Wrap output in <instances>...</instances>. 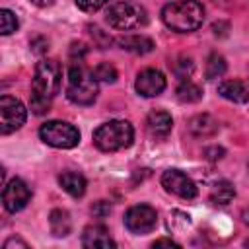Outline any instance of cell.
Returning a JSON list of instances; mask_svg holds the SVG:
<instances>
[{"label":"cell","instance_id":"33","mask_svg":"<svg viewBox=\"0 0 249 249\" xmlns=\"http://www.w3.org/2000/svg\"><path fill=\"white\" fill-rule=\"evenodd\" d=\"M161 245H167V247H179V243L177 241H173V239H156L154 241V247H161Z\"/></svg>","mask_w":249,"mask_h":249},{"label":"cell","instance_id":"11","mask_svg":"<svg viewBox=\"0 0 249 249\" xmlns=\"http://www.w3.org/2000/svg\"><path fill=\"white\" fill-rule=\"evenodd\" d=\"M167 82H165V76L156 70V68H144L142 72H138L136 76V82H134V88L140 95L144 97H156L160 95L163 89H165Z\"/></svg>","mask_w":249,"mask_h":249},{"label":"cell","instance_id":"15","mask_svg":"<svg viewBox=\"0 0 249 249\" xmlns=\"http://www.w3.org/2000/svg\"><path fill=\"white\" fill-rule=\"evenodd\" d=\"M146 126H148L152 136L165 138L173 128V119L167 111H152L146 119Z\"/></svg>","mask_w":249,"mask_h":249},{"label":"cell","instance_id":"27","mask_svg":"<svg viewBox=\"0 0 249 249\" xmlns=\"http://www.w3.org/2000/svg\"><path fill=\"white\" fill-rule=\"evenodd\" d=\"M31 111L35 115H45L49 109H51V99H43V97H37V95H31Z\"/></svg>","mask_w":249,"mask_h":249},{"label":"cell","instance_id":"31","mask_svg":"<svg viewBox=\"0 0 249 249\" xmlns=\"http://www.w3.org/2000/svg\"><path fill=\"white\" fill-rule=\"evenodd\" d=\"M204 156H206L208 160H220V158L224 156V148H220V146L206 148V150H204Z\"/></svg>","mask_w":249,"mask_h":249},{"label":"cell","instance_id":"4","mask_svg":"<svg viewBox=\"0 0 249 249\" xmlns=\"http://www.w3.org/2000/svg\"><path fill=\"white\" fill-rule=\"evenodd\" d=\"M105 21L119 31H132V29H140L148 23V14L144 10V6H140L138 2H130V0H123V2H113L107 12H105Z\"/></svg>","mask_w":249,"mask_h":249},{"label":"cell","instance_id":"8","mask_svg":"<svg viewBox=\"0 0 249 249\" xmlns=\"http://www.w3.org/2000/svg\"><path fill=\"white\" fill-rule=\"evenodd\" d=\"M158 224V214L150 204H134L124 212V226L130 233H150Z\"/></svg>","mask_w":249,"mask_h":249},{"label":"cell","instance_id":"22","mask_svg":"<svg viewBox=\"0 0 249 249\" xmlns=\"http://www.w3.org/2000/svg\"><path fill=\"white\" fill-rule=\"evenodd\" d=\"M91 72H93V78H95L97 82H103V84H113V82H117V78H119L117 68H115L111 62H99Z\"/></svg>","mask_w":249,"mask_h":249},{"label":"cell","instance_id":"10","mask_svg":"<svg viewBox=\"0 0 249 249\" xmlns=\"http://www.w3.org/2000/svg\"><path fill=\"white\" fill-rule=\"evenodd\" d=\"M29 200H31V189L23 179L16 177L10 183H6L4 193H2V202L8 212L14 214V212L23 210Z\"/></svg>","mask_w":249,"mask_h":249},{"label":"cell","instance_id":"28","mask_svg":"<svg viewBox=\"0 0 249 249\" xmlns=\"http://www.w3.org/2000/svg\"><path fill=\"white\" fill-rule=\"evenodd\" d=\"M91 212H93V216H97V218H105V216H109V212H111V204H109L107 200H97V202L91 204Z\"/></svg>","mask_w":249,"mask_h":249},{"label":"cell","instance_id":"30","mask_svg":"<svg viewBox=\"0 0 249 249\" xmlns=\"http://www.w3.org/2000/svg\"><path fill=\"white\" fill-rule=\"evenodd\" d=\"M31 47H33L35 53H45V51L49 49V41L43 39V37H37V39L31 41Z\"/></svg>","mask_w":249,"mask_h":249},{"label":"cell","instance_id":"20","mask_svg":"<svg viewBox=\"0 0 249 249\" xmlns=\"http://www.w3.org/2000/svg\"><path fill=\"white\" fill-rule=\"evenodd\" d=\"M233 196H235V187L230 181L222 179V181L212 185V191H210V200L212 202H216V204H230L233 200Z\"/></svg>","mask_w":249,"mask_h":249},{"label":"cell","instance_id":"9","mask_svg":"<svg viewBox=\"0 0 249 249\" xmlns=\"http://www.w3.org/2000/svg\"><path fill=\"white\" fill-rule=\"evenodd\" d=\"M161 187L175 195V196H181V198H195L198 195V189L195 185V181L183 173L181 169H167L161 173Z\"/></svg>","mask_w":249,"mask_h":249},{"label":"cell","instance_id":"23","mask_svg":"<svg viewBox=\"0 0 249 249\" xmlns=\"http://www.w3.org/2000/svg\"><path fill=\"white\" fill-rule=\"evenodd\" d=\"M18 25H19V21H18L16 14L12 10H8V8H2L0 10V33L2 35H10V33H14L18 29Z\"/></svg>","mask_w":249,"mask_h":249},{"label":"cell","instance_id":"17","mask_svg":"<svg viewBox=\"0 0 249 249\" xmlns=\"http://www.w3.org/2000/svg\"><path fill=\"white\" fill-rule=\"evenodd\" d=\"M58 183H60V187L70 195V196H74V198H80V196H84V193H86V177L82 175V173H78V171H64V173H60L58 175Z\"/></svg>","mask_w":249,"mask_h":249},{"label":"cell","instance_id":"25","mask_svg":"<svg viewBox=\"0 0 249 249\" xmlns=\"http://www.w3.org/2000/svg\"><path fill=\"white\" fill-rule=\"evenodd\" d=\"M88 29H89V35L93 37V41H95V45H97L99 49H107V47L113 43V39H111L107 33H103L101 27H97V25H89Z\"/></svg>","mask_w":249,"mask_h":249},{"label":"cell","instance_id":"13","mask_svg":"<svg viewBox=\"0 0 249 249\" xmlns=\"http://www.w3.org/2000/svg\"><path fill=\"white\" fill-rule=\"evenodd\" d=\"M117 45L128 53H134V54H148L156 47L154 41L142 33H126V35L117 39Z\"/></svg>","mask_w":249,"mask_h":249},{"label":"cell","instance_id":"26","mask_svg":"<svg viewBox=\"0 0 249 249\" xmlns=\"http://www.w3.org/2000/svg\"><path fill=\"white\" fill-rule=\"evenodd\" d=\"M109 0H76V6L82 10V12H88V14H93L97 10H101Z\"/></svg>","mask_w":249,"mask_h":249},{"label":"cell","instance_id":"5","mask_svg":"<svg viewBox=\"0 0 249 249\" xmlns=\"http://www.w3.org/2000/svg\"><path fill=\"white\" fill-rule=\"evenodd\" d=\"M62 86V66L58 60L43 58L35 66V74L31 80V95L53 99Z\"/></svg>","mask_w":249,"mask_h":249},{"label":"cell","instance_id":"32","mask_svg":"<svg viewBox=\"0 0 249 249\" xmlns=\"http://www.w3.org/2000/svg\"><path fill=\"white\" fill-rule=\"evenodd\" d=\"M12 247H23V249H27V243L25 241H21V239H16V237H10L4 245H2V249H12Z\"/></svg>","mask_w":249,"mask_h":249},{"label":"cell","instance_id":"3","mask_svg":"<svg viewBox=\"0 0 249 249\" xmlns=\"http://www.w3.org/2000/svg\"><path fill=\"white\" fill-rule=\"evenodd\" d=\"M134 140V128L128 121L113 119L109 123L99 124L93 130V144L101 152H119L132 144Z\"/></svg>","mask_w":249,"mask_h":249},{"label":"cell","instance_id":"2","mask_svg":"<svg viewBox=\"0 0 249 249\" xmlns=\"http://www.w3.org/2000/svg\"><path fill=\"white\" fill-rule=\"evenodd\" d=\"M99 88L93 72L88 70L82 60H72L68 66V82H66V97L76 105H91L97 99Z\"/></svg>","mask_w":249,"mask_h":249},{"label":"cell","instance_id":"35","mask_svg":"<svg viewBox=\"0 0 249 249\" xmlns=\"http://www.w3.org/2000/svg\"><path fill=\"white\" fill-rule=\"evenodd\" d=\"M243 220H245V224H249V212H243Z\"/></svg>","mask_w":249,"mask_h":249},{"label":"cell","instance_id":"34","mask_svg":"<svg viewBox=\"0 0 249 249\" xmlns=\"http://www.w3.org/2000/svg\"><path fill=\"white\" fill-rule=\"evenodd\" d=\"M33 6H37V8H49V6H53L54 4V0H29Z\"/></svg>","mask_w":249,"mask_h":249},{"label":"cell","instance_id":"14","mask_svg":"<svg viewBox=\"0 0 249 249\" xmlns=\"http://www.w3.org/2000/svg\"><path fill=\"white\" fill-rule=\"evenodd\" d=\"M218 93L233 103H247L249 101V88L241 80H224L218 84Z\"/></svg>","mask_w":249,"mask_h":249},{"label":"cell","instance_id":"6","mask_svg":"<svg viewBox=\"0 0 249 249\" xmlns=\"http://www.w3.org/2000/svg\"><path fill=\"white\" fill-rule=\"evenodd\" d=\"M39 136L45 144L60 150L74 148L80 142V130L66 121H47L45 124H41Z\"/></svg>","mask_w":249,"mask_h":249},{"label":"cell","instance_id":"7","mask_svg":"<svg viewBox=\"0 0 249 249\" xmlns=\"http://www.w3.org/2000/svg\"><path fill=\"white\" fill-rule=\"evenodd\" d=\"M25 119H27V109L19 99L12 95L0 97V132L2 134H10L21 128Z\"/></svg>","mask_w":249,"mask_h":249},{"label":"cell","instance_id":"18","mask_svg":"<svg viewBox=\"0 0 249 249\" xmlns=\"http://www.w3.org/2000/svg\"><path fill=\"white\" fill-rule=\"evenodd\" d=\"M49 226H51V233L54 237H66L72 231V220L70 214L62 208H54L49 216Z\"/></svg>","mask_w":249,"mask_h":249},{"label":"cell","instance_id":"21","mask_svg":"<svg viewBox=\"0 0 249 249\" xmlns=\"http://www.w3.org/2000/svg\"><path fill=\"white\" fill-rule=\"evenodd\" d=\"M228 64H226V58L218 53H212L208 58H206V68H204V74H206V80H216L220 78L224 72H226Z\"/></svg>","mask_w":249,"mask_h":249},{"label":"cell","instance_id":"19","mask_svg":"<svg viewBox=\"0 0 249 249\" xmlns=\"http://www.w3.org/2000/svg\"><path fill=\"white\" fill-rule=\"evenodd\" d=\"M175 95H177V99H179L181 103H196V101L202 99V88L196 86V84L191 82V80H183V82L177 86Z\"/></svg>","mask_w":249,"mask_h":249},{"label":"cell","instance_id":"29","mask_svg":"<svg viewBox=\"0 0 249 249\" xmlns=\"http://www.w3.org/2000/svg\"><path fill=\"white\" fill-rule=\"evenodd\" d=\"M86 53H88V49H86L84 43H72V47H70V56H72V60H82V58L86 56Z\"/></svg>","mask_w":249,"mask_h":249},{"label":"cell","instance_id":"12","mask_svg":"<svg viewBox=\"0 0 249 249\" xmlns=\"http://www.w3.org/2000/svg\"><path fill=\"white\" fill-rule=\"evenodd\" d=\"M82 245L86 249H113V247H117V243L109 235L107 228L101 226V224H93V226H88L84 230Z\"/></svg>","mask_w":249,"mask_h":249},{"label":"cell","instance_id":"1","mask_svg":"<svg viewBox=\"0 0 249 249\" xmlns=\"http://www.w3.org/2000/svg\"><path fill=\"white\" fill-rule=\"evenodd\" d=\"M163 23L177 33L196 31L204 21V6L198 0H177L169 2L161 10Z\"/></svg>","mask_w":249,"mask_h":249},{"label":"cell","instance_id":"24","mask_svg":"<svg viewBox=\"0 0 249 249\" xmlns=\"http://www.w3.org/2000/svg\"><path fill=\"white\" fill-rule=\"evenodd\" d=\"M173 74L183 82V80H189L191 78V74H193V70H195V64H193V58H189V56H179L175 62H173Z\"/></svg>","mask_w":249,"mask_h":249},{"label":"cell","instance_id":"16","mask_svg":"<svg viewBox=\"0 0 249 249\" xmlns=\"http://www.w3.org/2000/svg\"><path fill=\"white\" fill-rule=\"evenodd\" d=\"M220 124L218 121L208 115V113H202V115H195L191 121H189V130L198 136V138H208V136H214L218 132Z\"/></svg>","mask_w":249,"mask_h":249}]
</instances>
